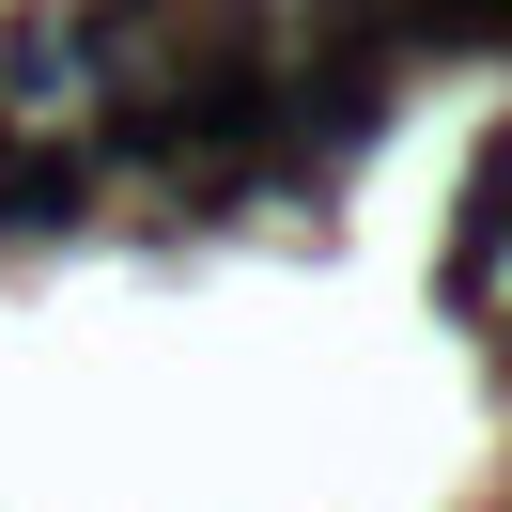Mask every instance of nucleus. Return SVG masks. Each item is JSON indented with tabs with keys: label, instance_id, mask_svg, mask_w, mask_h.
I'll return each mask as SVG.
<instances>
[{
	"label": "nucleus",
	"instance_id": "f257e3e1",
	"mask_svg": "<svg viewBox=\"0 0 512 512\" xmlns=\"http://www.w3.org/2000/svg\"><path fill=\"white\" fill-rule=\"evenodd\" d=\"M94 202H109V171H94V140H78V125L0 140V249H47V233H78Z\"/></svg>",
	"mask_w": 512,
	"mask_h": 512
},
{
	"label": "nucleus",
	"instance_id": "7ed1b4c3",
	"mask_svg": "<svg viewBox=\"0 0 512 512\" xmlns=\"http://www.w3.org/2000/svg\"><path fill=\"white\" fill-rule=\"evenodd\" d=\"M497 233H512V125H497V140L466 156V202H450V264H481Z\"/></svg>",
	"mask_w": 512,
	"mask_h": 512
},
{
	"label": "nucleus",
	"instance_id": "f03ea898",
	"mask_svg": "<svg viewBox=\"0 0 512 512\" xmlns=\"http://www.w3.org/2000/svg\"><path fill=\"white\" fill-rule=\"evenodd\" d=\"M0 125H94V47H78L63 0H32L0 32Z\"/></svg>",
	"mask_w": 512,
	"mask_h": 512
}]
</instances>
